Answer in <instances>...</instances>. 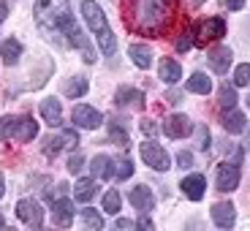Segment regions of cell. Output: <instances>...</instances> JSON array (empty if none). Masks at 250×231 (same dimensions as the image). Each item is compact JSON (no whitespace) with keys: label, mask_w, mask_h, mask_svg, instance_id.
Listing matches in <instances>:
<instances>
[{"label":"cell","mask_w":250,"mask_h":231,"mask_svg":"<svg viewBox=\"0 0 250 231\" xmlns=\"http://www.w3.org/2000/svg\"><path fill=\"white\" fill-rule=\"evenodd\" d=\"M82 17H84L90 33H93L95 41H98V49L104 52L106 57L114 55V49H117V38H114L112 27H109V19H106V14H104V8H101L95 0H82Z\"/></svg>","instance_id":"1"},{"label":"cell","mask_w":250,"mask_h":231,"mask_svg":"<svg viewBox=\"0 0 250 231\" xmlns=\"http://www.w3.org/2000/svg\"><path fill=\"white\" fill-rule=\"evenodd\" d=\"M171 0H136V22L142 30L158 33L169 22Z\"/></svg>","instance_id":"2"},{"label":"cell","mask_w":250,"mask_h":231,"mask_svg":"<svg viewBox=\"0 0 250 231\" xmlns=\"http://www.w3.org/2000/svg\"><path fill=\"white\" fill-rule=\"evenodd\" d=\"M71 17V0H36V19L46 30H60V25Z\"/></svg>","instance_id":"3"},{"label":"cell","mask_w":250,"mask_h":231,"mask_svg":"<svg viewBox=\"0 0 250 231\" xmlns=\"http://www.w3.org/2000/svg\"><path fill=\"white\" fill-rule=\"evenodd\" d=\"M57 33L68 36V44H71V46H76V49H82V55H84V63H95V60H98V55H95L93 44H90L87 38H84V33L79 30V25L74 22V17L65 19V22L60 25V30H57Z\"/></svg>","instance_id":"4"},{"label":"cell","mask_w":250,"mask_h":231,"mask_svg":"<svg viewBox=\"0 0 250 231\" xmlns=\"http://www.w3.org/2000/svg\"><path fill=\"white\" fill-rule=\"evenodd\" d=\"M139 155H142V161L150 166V169H155V171H166V169H171V158H169V152L163 150L161 144H155V142H144L142 147H139Z\"/></svg>","instance_id":"5"},{"label":"cell","mask_w":250,"mask_h":231,"mask_svg":"<svg viewBox=\"0 0 250 231\" xmlns=\"http://www.w3.org/2000/svg\"><path fill=\"white\" fill-rule=\"evenodd\" d=\"M71 120H74L76 128H84V131H95L98 125H104V114H101L98 109L87 106V104H79V106H74Z\"/></svg>","instance_id":"6"},{"label":"cell","mask_w":250,"mask_h":231,"mask_svg":"<svg viewBox=\"0 0 250 231\" xmlns=\"http://www.w3.org/2000/svg\"><path fill=\"white\" fill-rule=\"evenodd\" d=\"M215 188L223 193H231L239 188V166L237 163H220L218 166V177H215Z\"/></svg>","instance_id":"7"},{"label":"cell","mask_w":250,"mask_h":231,"mask_svg":"<svg viewBox=\"0 0 250 231\" xmlns=\"http://www.w3.org/2000/svg\"><path fill=\"white\" fill-rule=\"evenodd\" d=\"M17 215L22 223L33 226V229H38V226L44 223V210H41V204H38L36 199H19L17 201Z\"/></svg>","instance_id":"8"},{"label":"cell","mask_w":250,"mask_h":231,"mask_svg":"<svg viewBox=\"0 0 250 231\" xmlns=\"http://www.w3.org/2000/svg\"><path fill=\"white\" fill-rule=\"evenodd\" d=\"M163 133L169 139H185L193 133V123L185 114H171V117L163 120Z\"/></svg>","instance_id":"9"},{"label":"cell","mask_w":250,"mask_h":231,"mask_svg":"<svg viewBox=\"0 0 250 231\" xmlns=\"http://www.w3.org/2000/svg\"><path fill=\"white\" fill-rule=\"evenodd\" d=\"M76 144H79V133H76V128H65L60 136H49V139H46L44 152H46V155H57L60 150H65V147H76Z\"/></svg>","instance_id":"10"},{"label":"cell","mask_w":250,"mask_h":231,"mask_svg":"<svg viewBox=\"0 0 250 231\" xmlns=\"http://www.w3.org/2000/svg\"><path fill=\"white\" fill-rule=\"evenodd\" d=\"M207 60H209V68L215 71V74H229V65H231L234 60V52L229 49V46H215V49H209V55H207Z\"/></svg>","instance_id":"11"},{"label":"cell","mask_w":250,"mask_h":231,"mask_svg":"<svg viewBox=\"0 0 250 231\" xmlns=\"http://www.w3.org/2000/svg\"><path fill=\"white\" fill-rule=\"evenodd\" d=\"M180 190L188 196L190 201H201L207 193V177L204 174H190L180 182Z\"/></svg>","instance_id":"12"},{"label":"cell","mask_w":250,"mask_h":231,"mask_svg":"<svg viewBox=\"0 0 250 231\" xmlns=\"http://www.w3.org/2000/svg\"><path fill=\"white\" fill-rule=\"evenodd\" d=\"M90 169H93L95 180H112V177H117V163L109 155H95L90 161Z\"/></svg>","instance_id":"13"},{"label":"cell","mask_w":250,"mask_h":231,"mask_svg":"<svg viewBox=\"0 0 250 231\" xmlns=\"http://www.w3.org/2000/svg\"><path fill=\"white\" fill-rule=\"evenodd\" d=\"M212 220L220 229H231L234 220H237V210H234L231 201H218V204L212 207Z\"/></svg>","instance_id":"14"},{"label":"cell","mask_w":250,"mask_h":231,"mask_svg":"<svg viewBox=\"0 0 250 231\" xmlns=\"http://www.w3.org/2000/svg\"><path fill=\"white\" fill-rule=\"evenodd\" d=\"M128 199H131V204L136 207L139 212H150L152 207H155V196H152V190L147 185H136L128 193Z\"/></svg>","instance_id":"15"},{"label":"cell","mask_w":250,"mask_h":231,"mask_svg":"<svg viewBox=\"0 0 250 231\" xmlns=\"http://www.w3.org/2000/svg\"><path fill=\"white\" fill-rule=\"evenodd\" d=\"M41 117H44L46 125L52 128H60L62 125V106L57 98H44L41 101Z\"/></svg>","instance_id":"16"},{"label":"cell","mask_w":250,"mask_h":231,"mask_svg":"<svg viewBox=\"0 0 250 231\" xmlns=\"http://www.w3.org/2000/svg\"><path fill=\"white\" fill-rule=\"evenodd\" d=\"M52 218H55L57 226H71V220H74V201L71 199L52 201Z\"/></svg>","instance_id":"17"},{"label":"cell","mask_w":250,"mask_h":231,"mask_svg":"<svg viewBox=\"0 0 250 231\" xmlns=\"http://www.w3.org/2000/svg\"><path fill=\"white\" fill-rule=\"evenodd\" d=\"M199 36H201V41H218V38L226 36V22L220 17L207 19V22L199 25Z\"/></svg>","instance_id":"18"},{"label":"cell","mask_w":250,"mask_h":231,"mask_svg":"<svg viewBox=\"0 0 250 231\" xmlns=\"http://www.w3.org/2000/svg\"><path fill=\"white\" fill-rule=\"evenodd\" d=\"M38 136V123L30 117V114H22V117L17 120V136L14 139H19V142H33V139Z\"/></svg>","instance_id":"19"},{"label":"cell","mask_w":250,"mask_h":231,"mask_svg":"<svg viewBox=\"0 0 250 231\" xmlns=\"http://www.w3.org/2000/svg\"><path fill=\"white\" fill-rule=\"evenodd\" d=\"M158 76H161L166 84H177V82L182 79V68H180V63L177 60H161V65H158Z\"/></svg>","instance_id":"20"},{"label":"cell","mask_w":250,"mask_h":231,"mask_svg":"<svg viewBox=\"0 0 250 231\" xmlns=\"http://www.w3.org/2000/svg\"><path fill=\"white\" fill-rule=\"evenodd\" d=\"M114 104L117 106H144V93L136 87H120Z\"/></svg>","instance_id":"21"},{"label":"cell","mask_w":250,"mask_h":231,"mask_svg":"<svg viewBox=\"0 0 250 231\" xmlns=\"http://www.w3.org/2000/svg\"><path fill=\"white\" fill-rule=\"evenodd\" d=\"M0 57L6 65H17L19 57H22V44H19L17 38H6L3 44H0Z\"/></svg>","instance_id":"22"},{"label":"cell","mask_w":250,"mask_h":231,"mask_svg":"<svg viewBox=\"0 0 250 231\" xmlns=\"http://www.w3.org/2000/svg\"><path fill=\"white\" fill-rule=\"evenodd\" d=\"M128 55H131V60L136 63L142 71H147V68L152 65V49H150L147 44H131Z\"/></svg>","instance_id":"23"},{"label":"cell","mask_w":250,"mask_h":231,"mask_svg":"<svg viewBox=\"0 0 250 231\" xmlns=\"http://www.w3.org/2000/svg\"><path fill=\"white\" fill-rule=\"evenodd\" d=\"M87 90H90V84H87L84 76H71V79H65V84H62V95H68V98H82Z\"/></svg>","instance_id":"24"},{"label":"cell","mask_w":250,"mask_h":231,"mask_svg":"<svg viewBox=\"0 0 250 231\" xmlns=\"http://www.w3.org/2000/svg\"><path fill=\"white\" fill-rule=\"evenodd\" d=\"M190 93H196V95H209V90H212V79L207 74H201V71H196L190 79H188V84H185Z\"/></svg>","instance_id":"25"},{"label":"cell","mask_w":250,"mask_h":231,"mask_svg":"<svg viewBox=\"0 0 250 231\" xmlns=\"http://www.w3.org/2000/svg\"><path fill=\"white\" fill-rule=\"evenodd\" d=\"M74 196H76V201L87 204V201L95 196V177H82V180H76Z\"/></svg>","instance_id":"26"},{"label":"cell","mask_w":250,"mask_h":231,"mask_svg":"<svg viewBox=\"0 0 250 231\" xmlns=\"http://www.w3.org/2000/svg\"><path fill=\"white\" fill-rule=\"evenodd\" d=\"M245 123H248V120H245V114L237 112V109H229V112L223 114V128L229 133H242L245 131Z\"/></svg>","instance_id":"27"},{"label":"cell","mask_w":250,"mask_h":231,"mask_svg":"<svg viewBox=\"0 0 250 231\" xmlns=\"http://www.w3.org/2000/svg\"><path fill=\"white\" fill-rule=\"evenodd\" d=\"M79 218H82V223L87 226L90 231H101L104 229V218L98 215V210H93V207H84L79 212Z\"/></svg>","instance_id":"28"},{"label":"cell","mask_w":250,"mask_h":231,"mask_svg":"<svg viewBox=\"0 0 250 231\" xmlns=\"http://www.w3.org/2000/svg\"><path fill=\"white\" fill-rule=\"evenodd\" d=\"M17 120L14 114H6V117H0V142H6V139H14L17 136Z\"/></svg>","instance_id":"29"},{"label":"cell","mask_w":250,"mask_h":231,"mask_svg":"<svg viewBox=\"0 0 250 231\" xmlns=\"http://www.w3.org/2000/svg\"><path fill=\"white\" fill-rule=\"evenodd\" d=\"M120 207H123V196H120V190H106V193H104V210H106L109 215H117Z\"/></svg>","instance_id":"30"},{"label":"cell","mask_w":250,"mask_h":231,"mask_svg":"<svg viewBox=\"0 0 250 231\" xmlns=\"http://www.w3.org/2000/svg\"><path fill=\"white\" fill-rule=\"evenodd\" d=\"M237 90L234 87H229V84H223V87H220V106L223 109H234L237 106Z\"/></svg>","instance_id":"31"},{"label":"cell","mask_w":250,"mask_h":231,"mask_svg":"<svg viewBox=\"0 0 250 231\" xmlns=\"http://www.w3.org/2000/svg\"><path fill=\"white\" fill-rule=\"evenodd\" d=\"M234 84H237V87L250 84V63H242V65L234 68Z\"/></svg>","instance_id":"32"},{"label":"cell","mask_w":250,"mask_h":231,"mask_svg":"<svg viewBox=\"0 0 250 231\" xmlns=\"http://www.w3.org/2000/svg\"><path fill=\"white\" fill-rule=\"evenodd\" d=\"M196 147L199 150H209V131H207V125H196Z\"/></svg>","instance_id":"33"},{"label":"cell","mask_w":250,"mask_h":231,"mask_svg":"<svg viewBox=\"0 0 250 231\" xmlns=\"http://www.w3.org/2000/svg\"><path fill=\"white\" fill-rule=\"evenodd\" d=\"M82 166H84V155H82V152H74V155L68 158V171L76 174V171H82Z\"/></svg>","instance_id":"34"},{"label":"cell","mask_w":250,"mask_h":231,"mask_svg":"<svg viewBox=\"0 0 250 231\" xmlns=\"http://www.w3.org/2000/svg\"><path fill=\"white\" fill-rule=\"evenodd\" d=\"M131 174H133V163L128 161V158H125V161H120L117 163V177H120V180H128Z\"/></svg>","instance_id":"35"},{"label":"cell","mask_w":250,"mask_h":231,"mask_svg":"<svg viewBox=\"0 0 250 231\" xmlns=\"http://www.w3.org/2000/svg\"><path fill=\"white\" fill-rule=\"evenodd\" d=\"M109 133H112V139H114V142H120V144H128V133H125V131L120 128L117 123H112V128H109Z\"/></svg>","instance_id":"36"},{"label":"cell","mask_w":250,"mask_h":231,"mask_svg":"<svg viewBox=\"0 0 250 231\" xmlns=\"http://www.w3.org/2000/svg\"><path fill=\"white\" fill-rule=\"evenodd\" d=\"M177 163H180L182 169H190V166H193V152H188V150H182L180 155H177Z\"/></svg>","instance_id":"37"},{"label":"cell","mask_w":250,"mask_h":231,"mask_svg":"<svg viewBox=\"0 0 250 231\" xmlns=\"http://www.w3.org/2000/svg\"><path fill=\"white\" fill-rule=\"evenodd\" d=\"M177 52H188V49H190V46H193V41H190V33H185V36H180V38H177Z\"/></svg>","instance_id":"38"},{"label":"cell","mask_w":250,"mask_h":231,"mask_svg":"<svg viewBox=\"0 0 250 231\" xmlns=\"http://www.w3.org/2000/svg\"><path fill=\"white\" fill-rule=\"evenodd\" d=\"M142 131L147 133V136H155V133H158V125H155V120H142Z\"/></svg>","instance_id":"39"},{"label":"cell","mask_w":250,"mask_h":231,"mask_svg":"<svg viewBox=\"0 0 250 231\" xmlns=\"http://www.w3.org/2000/svg\"><path fill=\"white\" fill-rule=\"evenodd\" d=\"M242 6H245V0H226V8L229 11H239Z\"/></svg>","instance_id":"40"},{"label":"cell","mask_w":250,"mask_h":231,"mask_svg":"<svg viewBox=\"0 0 250 231\" xmlns=\"http://www.w3.org/2000/svg\"><path fill=\"white\" fill-rule=\"evenodd\" d=\"M6 17H8V3L6 0H0V22H3Z\"/></svg>","instance_id":"41"},{"label":"cell","mask_w":250,"mask_h":231,"mask_svg":"<svg viewBox=\"0 0 250 231\" xmlns=\"http://www.w3.org/2000/svg\"><path fill=\"white\" fill-rule=\"evenodd\" d=\"M65 190H68V185H65V182H60V185H57V193H65ZM46 196H49V199H55V193H52V190Z\"/></svg>","instance_id":"42"},{"label":"cell","mask_w":250,"mask_h":231,"mask_svg":"<svg viewBox=\"0 0 250 231\" xmlns=\"http://www.w3.org/2000/svg\"><path fill=\"white\" fill-rule=\"evenodd\" d=\"M131 220H123V218H117V229H131Z\"/></svg>","instance_id":"43"},{"label":"cell","mask_w":250,"mask_h":231,"mask_svg":"<svg viewBox=\"0 0 250 231\" xmlns=\"http://www.w3.org/2000/svg\"><path fill=\"white\" fill-rule=\"evenodd\" d=\"M3 193H6V180H3V174H0V199H3Z\"/></svg>","instance_id":"44"},{"label":"cell","mask_w":250,"mask_h":231,"mask_svg":"<svg viewBox=\"0 0 250 231\" xmlns=\"http://www.w3.org/2000/svg\"><path fill=\"white\" fill-rule=\"evenodd\" d=\"M136 226H144V229H152V223H150V220H144V218H139V223Z\"/></svg>","instance_id":"45"},{"label":"cell","mask_w":250,"mask_h":231,"mask_svg":"<svg viewBox=\"0 0 250 231\" xmlns=\"http://www.w3.org/2000/svg\"><path fill=\"white\" fill-rule=\"evenodd\" d=\"M0 226H6V220H3V215H0Z\"/></svg>","instance_id":"46"},{"label":"cell","mask_w":250,"mask_h":231,"mask_svg":"<svg viewBox=\"0 0 250 231\" xmlns=\"http://www.w3.org/2000/svg\"><path fill=\"white\" fill-rule=\"evenodd\" d=\"M248 106H250V95H248Z\"/></svg>","instance_id":"47"},{"label":"cell","mask_w":250,"mask_h":231,"mask_svg":"<svg viewBox=\"0 0 250 231\" xmlns=\"http://www.w3.org/2000/svg\"><path fill=\"white\" fill-rule=\"evenodd\" d=\"M196 3H204V0H196Z\"/></svg>","instance_id":"48"}]
</instances>
